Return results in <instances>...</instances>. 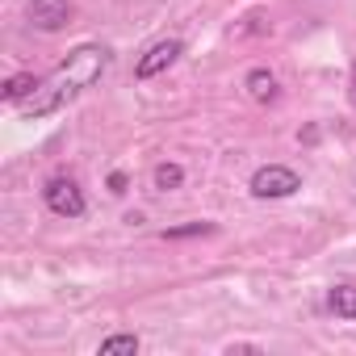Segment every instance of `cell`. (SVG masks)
I'll return each instance as SVG.
<instances>
[{
  "label": "cell",
  "instance_id": "6da1fadb",
  "mask_svg": "<svg viewBox=\"0 0 356 356\" xmlns=\"http://www.w3.org/2000/svg\"><path fill=\"white\" fill-rule=\"evenodd\" d=\"M105 67H109V47H101V42H84V47H76L47 80H38V88L17 105L22 109V118H47V113H59L63 105H72L84 88H92L101 76H105Z\"/></svg>",
  "mask_w": 356,
  "mask_h": 356
},
{
  "label": "cell",
  "instance_id": "7a4b0ae2",
  "mask_svg": "<svg viewBox=\"0 0 356 356\" xmlns=\"http://www.w3.org/2000/svg\"><path fill=\"white\" fill-rule=\"evenodd\" d=\"M302 189V176L293 168H281V163H264L252 172V197L260 202H277V197H293Z\"/></svg>",
  "mask_w": 356,
  "mask_h": 356
},
{
  "label": "cell",
  "instance_id": "3957f363",
  "mask_svg": "<svg viewBox=\"0 0 356 356\" xmlns=\"http://www.w3.org/2000/svg\"><path fill=\"white\" fill-rule=\"evenodd\" d=\"M42 202L59 218H84V210H88V202H84V193H80V185L72 176H51L47 189H42Z\"/></svg>",
  "mask_w": 356,
  "mask_h": 356
},
{
  "label": "cell",
  "instance_id": "277c9868",
  "mask_svg": "<svg viewBox=\"0 0 356 356\" xmlns=\"http://www.w3.org/2000/svg\"><path fill=\"white\" fill-rule=\"evenodd\" d=\"M181 55H185V42H181V38H159V42H151V47L143 51V59L134 63V76H138V80H155L159 72H168Z\"/></svg>",
  "mask_w": 356,
  "mask_h": 356
},
{
  "label": "cell",
  "instance_id": "5b68a950",
  "mask_svg": "<svg viewBox=\"0 0 356 356\" xmlns=\"http://www.w3.org/2000/svg\"><path fill=\"white\" fill-rule=\"evenodd\" d=\"M26 17H30V26H34V30H42V34H55V30H63V26H67V17H72V5H67V0H30Z\"/></svg>",
  "mask_w": 356,
  "mask_h": 356
},
{
  "label": "cell",
  "instance_id": "8992f818",
  "mask_svg": "<svg viewBox=\"0 0 356 356\" xmlns=\"http://www.w3.org/2000/svg\"><path fill=\"white\" fill-rule=\"evenodd\" d=\"M243 88H248V97H252V101H260V105L277 101V76H273L268 67H252V72H248V80H243Z\"/></svg>",
  "mask_w": 356,
  "mask_h": 356
},
{
  "label": "cell",
  "instance_id": "52a82bcc",
  "mask_svg": "<svg viewBox=\"0 0 356 356\" xmlns=\"http://www.w3.org/2000/svg\"><path fill=\"white\" fill-rule=\"evenodd\" d=\"M327 310H331L335 318L356 323V285H331V289H327Z\"/></svg>",
  "mask_w": 356,
  "mask_h": 356
},
{
  "label": "cell",
  "instance_id": "ba28073f",
  "mask_svg": "<svg viewBox=\"0 0 356 356\" xmlns=\"http://www.w3.org/2000/svg\"><path fill=\"white\" fill-rule=\"evenodd\" d=\"M38 88V80H34V72H17V76H9L5 80V88H0V97H5L9 105H22L30 92Z\"/></svg>",
  "mask_w": 356,
  "mask_h": 356
},
{
  "label": "cell",
  "instance_id": "9c48e42d",
  "mask_svg": "<svg viewBox=\"0 0 356 356\" xmlns=\"http://www.w3.org/2000/svg\"><path fill=\"white\" fill-rule=\"evenodd\" d=\"M151 185H155L159 193L181 189V185H185V168H181V163H155V172H151Z\"/></svg>",
  "mask_w": 356,
  "mask_h": 356
},
{
  "label": "cell",
  "instance_id": "30bf717a",
  "mask_svg": "<svg viewBox=\"0 0 356 356\" xmlns=\"http://www.w3.org/2000/svg\"><path fill=\"white\" fill-rule=\"evenodd\" d=\"M134 352H138V335H130V331L101 339V356H134Z\"/></svg>",
  "mask_w": 356,
  "mask_h": 356
},
{
  "label": "cell",
  "instance_id": "8fae6325",
  "mask_svg": "<svg viewBox=\"0 0 356 356\" xmlns=\"http://www.w3.org/2000/svg\"><path fill=\"white\" fill-rule=\"evenodd\" d=\"M193 235H214V222H185L163 231V239H193Z\"/></svg>",
  "mask_w": 356,
  "mask_h": 356
},
{
  "label": "cell",
  "instance_id": "7c38bea8",
  "mask_svg": "<svg viewBox=\"0 0 356 356\" xmlns=\"http://www.w3.org/2000/svg\"><path fill=\"white\" fill-rule=\"evenodd\" d=\"M109 193H113V197L126 193V172H109Z\"/></svg>",
  "mask_w": 356,
  "mask_h": 356
},
{
  "label": "cell",
  "instance_id": "4fadbf2b",
  "mask_svg": "<svg viewBox=\"0 0 356 356\" xmlns=\"http://www.w3.org/2000/svg\"><path fill=\"white\" fill-rule=\"evenodd\" d=\"M352 97H356V67H352Z\"/></svg>",
  "mask_w": 356,
  "mask_h": 356
}]
</instances>
